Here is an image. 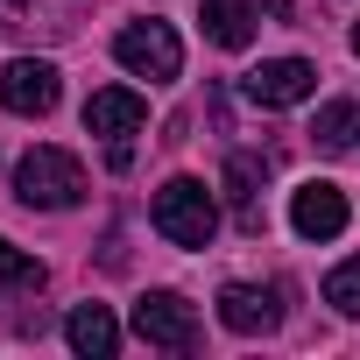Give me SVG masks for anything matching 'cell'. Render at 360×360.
Returning <instances> with one entry per match:
<instances>
[{
	"mask_svg": "<svg viewBox=\"0 0 360 360\" xmlns=\"http://www.w3.org/2000/svg\"><path fill=\"white\" fill-rule=\"evenodd\" d=\"M57 64H43V57H15L8 71H0V106L8 113H22V120H43L50 106H57Z\"/></svg>",
	"mask_w": 360,
	"mask_h": 360,
	"instance_id": "cell-6",
	"label": "cell"
},
{
	"mask_svg": "<svg viewBox=\"0 0 360 360\" xmlns=\"http://www.w3.org/2000/svg\"><path fill=\"white\" fill-rule=\"evenodd\" d=\"M311 141H318L325 155H346V148L360 141V106H353V99H332V106L311 120Z\"/></svg>",
	"mask_w": 360,
	"mask_h": 360,
	"instance_id": "cell-12",
	"label": "cell"
},
{
	"mask_svg": "<svg viewBox=\"0 0 360 360\" xmlns=\"http://www.w3.org/2000/svg\"><path fill=\"white\" fill-rule=\"evenodd\" d=\"M219 325L240 332V339H255V332H276V325H283V304H276V290H262V283H226V290H219Z\"/></svg>",
	"mask_w": 360,
	"mask_h": 360,
	"instance_id": "cell-9",
	"label": "cell"
},
{
	"mask_svg": "<svg viewBox=\"0 0 360 360\" xmlns=\"http://www.w3.org/2000/svg\"><path fill=\"white\" fill-rule=\"evenodd\" d=\"M141 120H148V99L134 85H99L85 99V134H99V141H127V134H141Z\"/></svg>",
	"mask_w": 360,
	"mask_h": 360,
	"instance_id": "cell-8",
	"label": "cell"
},
{
	"mask_svg": "<svg viewBox=\"0 0 360 360\" xmlns=\"http://www.w3.org/2000/svg\"><path fill=\"white\" fill-rule=\"evenodd\" d=\"M240 92H248L262 113L304 106V99L318 92V64H304V57H269V64H255V71L240 78Z\"/></svg>",
	"mask_w": 360,
	"mask_h": 360,
	"instance_id": "cell-5",
	"label": "cell"
},
{
	"mask_svg": "<svg viewBox=\"0 0 360 360\" xmlns=\"http://www.w3.org/2000/svg\"><path fill=\"white\" fill-rule=\"evenodd\" d=\"M15 198L29 205V212H64V205H78L85 198V162L71 155V148H29L22 162H15Z\"/></svg>",
	"mask_w": 360,
	"mask_h": 360,
	"instance_id": "cell-2",
	"label": "cell"
},
{
	"mask_svg": "<svg viewBox=\"0 0 360 360\" xmlns=\"http://www.w3.org/2000/svg\"><path fill=\"white\" fill-rule=\"evenodd\" d=\"M64 339H71V353H85V360H113V353H120V325H113L106 304H78V311L64 318Z\"/></svg>",
	"mask_w": 360,
	"mask_h": 360,
	"instance_id": "cell-11",
	"label": "cell"
},
{
	"mask_svg": "<svg viewBox=\"0 0 360 360\" xmlns=\"http://www.w3.org/2000/svg\"><path fill=\"white\" fill-rule=\"evenodd\" d=\"M134 339L141 346H162V353H191L198 346V311L176 297V290H148L134 304Z\"/></svg>",
	"mask_w": 360,
	"mask_h": 360,
	"instance_id": "cell-4",
	"label": "cell"
},
{
	"mask_svg": "<svg viewBox=\"0 0 360 360\" xmlns=\"http://www.w3.org/2000/svg\"><path fill=\"white\" fill-rule=\"evenodd\" d=\"M262 176H269V162H255V155H233V162H226V191H233V205H240V226H248V233H262V212H255Z\"/></svg>",
	"mask_w": 360,
	"mask_h": 360,
	"instance_id": "cell-13",
	"label": "cell"
},
{
	"mask_svg": "<svg viewBox=\"0 0 360 360\" xmlns=\"http://www.w3.org/2000/svg\"><path fill=\"white\" fill-rule=\"evenodd\" d=\"M148 226L169 240V248H212L219 233V205L198 176H169V184L148 198Z\"/></svg>",
	"mask_w": 360,
	"mask_h": 360,
	"instance_id": "cell-1",
	"label": "cell"
},
{
	"mask_svg": "<svg viewBox=\"0 0 360 360\" xmlns=\"http://www.w3.org/2000/svg\"><path fill=\"white\" fill-rule=\"evenodd\" d=\"M325 304H332L339 318H360V255H353V262H339V269L325 276Z\"/></svg>",
	"mask_w": 360,
	"mask_h": 360,
	"instance_id": "cell-15",
	"label": "cell"
},
{
	"mask_svg": "<svg viewBox=\"0 0 360 360\" xmlns=\"http://www.w3.org/2000/svg\"><path fill=\"white\" fill-rule=\"evenodd\" d=\"M113 57H120L134 78H148V85H169L176 71H184V43H176L169 22H127V29L113 36Z\"/></svg>",
	"mask_w": 360,
	"mask_h": 360,
	"instance_id": "cell-3",
	"label": "cell"
},
{
	"mask_svg": "<svg viewBox=\"0 0 360 360\" xmlns=\"http://www.w3.org/2000/svg\"><path fill=\"white\" fill-rule=\"evenodd\" d=\"M198 22H205V43L248 50L255 29H262V8H255V0H198Z\"/></svg>",
	"mask_w": 360,
	"mask_h": 360,
	"instance_id": "cell-10",
	"label": "cell"
},
{
	"mask_svg": "<svg viewBox=\"0 0 360 360\" xmlns=\"http://www.w3.org/2000/svg\"><path fill=\"white\" fill-rule=\"evenodd\" d=\"M353 57H360V22H353Z\"/></svg>",
	"mask_w": 360,
	"mask_h": 360,
	"instance_id": "cell-16",
	"label": "cell"
},
{
	"mask_svg": "<svg viewBox=\"0 0 360 360\" xmlns=\"http://www.w3.org/2000/svg\"><path fill=\"white\" fill-rule=\"evenodd\" d=\"M22 290H43V262L22 255L15 240H0V297H22Z\"/></svg>",
	"mask_w": 360,
	"mask_h": 360,
	"instance_id": "cell-14",
	"label": "cell"
},
{
	"mask_svg": "<svg viewBox=\"0 0 360 360\" xmlns=\"http://www.w3.org/2000/svg\"><path fill=\"white\" fill-rule=\"evenodd\" d=\"M290 226H297L304 240H339V233L353 226V205H346L339 184H297V191H290Z\"/></svg>",
	"mask_w": 360,
	"mask_h": 360,
	"instance_id": "cell-7",
	"label": "cell"
}]
</instances>
